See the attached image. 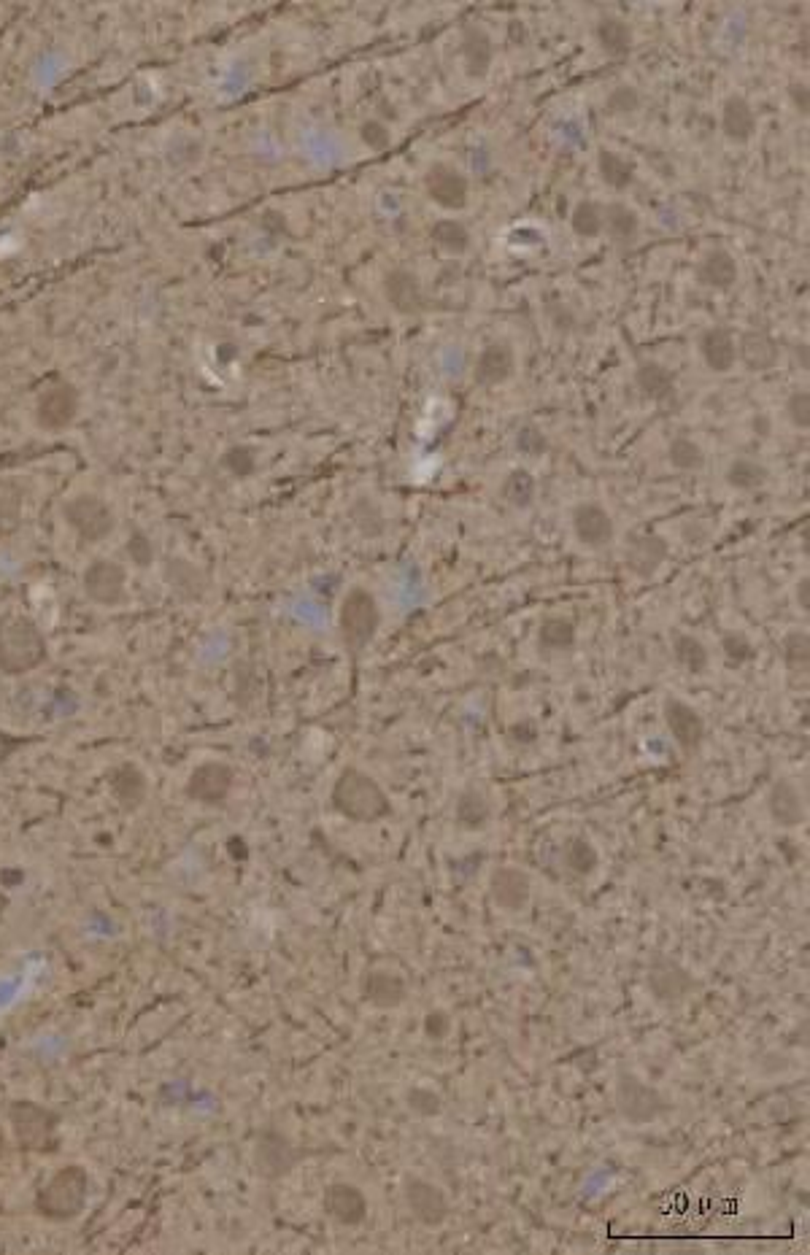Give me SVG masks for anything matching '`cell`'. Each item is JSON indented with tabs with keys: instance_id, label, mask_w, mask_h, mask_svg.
Returning <instances> with one entry per match:
<instances>
[{
	"instance_id": "cell-22",
	"label": "cell",
	"mask_w": 810,
	"mask_h": 1255,
	"mask_svg": "<svg viewBox=\"0 0 810 1255\" xmlns=\"http://www.w3.org/2000/svg\"><path fill=\"white\" fill-rule=\"evenodd\" d=\"M516 373V354L508 343H489L481 349L473 368V381L478 386H500L511 381Z\"/></svg>"
},
{
	"instance_id": "cell-58",
	"label": "cell",
	"mask_w": 810,
	"mask_h": 1255,
	"mask_svg": "<svg viewBox=\"0 0 810 1255\" xmlns=\"http://www.w3.org/2000/svg\"><path fill=\"white\" fill-rule=\"evenodd\" d=\"M794 600H797V605H800V608L805 610V613H808V610H810V581H808V578H802V581L797 583V589H794Z\"/></svg>"
},
{
	"instance_id": "cell-47",
	"label": "cell",
	"mask_w": 810,
	"mask_h": 1255,
	"mask_svg": "<svg viewBox=\"0 0 810 1255\" xmlns=\"http://www.w3.org/2000/svg\"><path fill=\"white\" fill-rule=\"evenodd\" d=\"M605 108H608L611 117H632L640 108V92L630 84H619L616 90L608 92Z\"/></svg>"
},
{
	"instance_id": "cell-48",
	"label": "cell",
	"mask_w": 810,
	"mask_h": 1255,
	"mask_svg": "<svg viewBox=\"0 0 810 1255\" xmlns=\"http://www.w3.org/2000/svg\"><path fill=\"white\" fill-rule=\"evenodd\" d=\"M405 1104H408V1110H414L416 1115H422V1118H432V1115H438L443 1110V1099L432 1088H424V1085H414L408 1094H405Z\"/></svg>"
},
{
	"instance_id": "cell-16",
	"label": "cell",
	"mask_w": 810,
	"mask_h": 1255,
	"mask_svg": "<svg viewBox=\"0 0 810 1255\" xmlns=\"http://www.w3.org/2000/svg\"><path fill=\"white\" fill-rule=\"evenodd\" d=\"M646 986L657 1002L678 1004L697 988V980L681 964H675L670 959H657L648 969Z\"/></svg>"
},
{
	"instance_id": "cell-15",
	"label": "cell",
	"mask_w": 810,
	"mask_h": 1255,
	"mask_svg": "<svg viewBox=\"0 0 810 1255\" xmlns=\"http://www.w3.org/2000/svg\"><path fill=\"white\" fill-rule=\"evenodd\" d=\"M662 716H665L667 729H670V735L678 743V748L689 753V756L697 753V748L705 740V721H702L700 713L689 702L678 700V697H667L665 705H662Z\"/></svg>"
},
{
	"instance_id": "cell-20",
	"label": "cell",
	"mask_w": 810,
	"mask_h": 1255,
	"mask_svg": "<svg viewBox=\"0 0 810 1255\" xmlns=\"http://www.w3.org/2000/svg\"><path fill=\"white\" fill-rule=\"evenodd\" d=\"M767 810L775 824L783 829H797L805 824L808 818V805H805V794L797 789L794 780H775L767 794Z\"/></svg>"
},
{
	"instance_id": "cell-42",
	"label": "cell",
	"mask_w": 810,
	"mask_h": 1255,
	"mask_svg": "<svg viewBox=\"0 0 810 1255\" xmlns=\"http://www.w3.org/2000/svg\"><path fill=\"white\" fill-rule=\"evenodd\" d=\"M430 238L435 241L438 249H443L446 254H465L470 249V230L459 219H438L435 225L430 227Z\"/></svg>"
},
{
	"instance_id": "cell-32",
	"label": "cell",
	"mask_w": 810,
	"mask_h": 1255,
	"mask_svg": "<svg viewBox=\"0 0 810 1255\" xmlns=\"http://www.w3.org/2000/svg\"><path fill=\"white\" fill-rule=\"evenodd\" d=\"M594 36H597V44L603 49L608 57H627L632 52V44H635V36H632V27L619 17H603L597 22V30H594Z\"/></svg>"
},
{
	"instance_id": "cell-7",
	"label": "cell",
	"mask_w": 810,
	"mask_h": 1255,
	"mask_svg": "<svg viewBox=\"0 0 810 1255\" xmlns=\"http://www.w3.org/2000/svg\"><path fill=\"white\" fill-rule=\"evenodd\" d=\"M63 516L68 527L79 535L81 543H103L117 527V516L103 497L90 492L73 494L63 505Z\"/></svg>"
},
{
	"instance_id": "cell-40",
	"label": "cell",
	"mask_w": 810,
	"mask_h": 1255,
	"mask_svg": "<svg viewBox=\"0 0 810 1255\" xmlns=\"http://www.w3.org/2000/svg\"><path fill=\"white\" fill-rule=\"evenodd\" d=\"M781 659H783V664H786V670H789V673L808 678L810 637L805 629H792V632H786V635H783Z\"/></svg>"
},
{
	"instance_id": "cell-26",
	"label": "cell",
	"mask_w": 810,
	"mask_h": 1255,
	"mask_svg": "<svg viewBox=\"0 0 810 1255\" xmlns=\"http://www.w3.org/2000/svg\"><path fill=\"white\" fill-rule=\"evenodd\" d=\"M700 354L702 362L708 365L713 373H729L738 362V346H735V335L727 327H711L700 335Z\"/></svg>"
},
{
	"instance_id": "cell-35",
	"label": "cell",
	"mask_w": 810,
	"mask_h": 1255,
	"mask_svg": "<svg viewBox=\"0 0 810 1255\" xmlns=\"http://www.w3.org/2000/svg\"><path fill=\"white\" fill-rule=\"evenodd\" d=\"M597 171H600V179L611 189H616V192L630 189L632 181H635V162L621 157L613 149H600V154H597Z\"/></svg>"
},
{
	"instance_id": "cell-27",
	"label": "cell",
	"mask_w": 810,
	"mask_h": 1255,
	"mask_svg": "<svg viewBox=\"0 0 810 1255\" xmlns=\"http://www.w3.org/2000/svg\"><path fill=\"white\" fill-rule=\"evenodd\" d=\"M738 359L751 373H765L778 365V343L762 330H748L740 335Z\"/></svg>"
},
{
	"instance_id": "cell-45",
	"label": "cell",
	"mask_w": 810,
	"mask_h": 1255,
	"mask_svg": "<svg viewBox=\"0 0 810 1255\" xmlns=\"http://www.w3.org/2000/svg\"><path fill=\"white\" fill-rule=\"evenodd\" d=\"M349 513H351V521H354V524L360 527L362 535H368V538L381 535L384 527H387L384 513H381V508H378L376 502L370 500V497H360V500L351 505Z\"/></svg>"
},
{
	"instance_id": "cell-46",
	"label": "cell",
	"mask_w": 810,
	"mask_h": 1255,
	"mask_svg": "<svg viewBox=\"0 0 810 1255\" xmlns=\"http://www.w3.org/2000/svg\"><path fill=\"white\" fill-rule=\"evenodd\" d=\"M513 446H516V451H519L522 457L538 459L549 451V438H546V432L540 430V427H535V424H524V427H519V432H516Z\"/></svg>"
},
{
	"instance_id": "cell-28",
	"label": "cell",
	"mask_w": 810,
	"mask_h": 1255,
	"mask_svg": "<svg viewBox=\"0 0 810 1255\" xmlns=\"http://www.w3.org/2000/svg\"><path fill=\"white\" fill-rule=\"evenodd\" d=\"M738 260L727 249H711L697 265V281L708 289H732L738 284Z\"/></svg>"
},
{
	"instance_id": "cell-55",
	"label": "cell",
	"mask_w": 810,
	"mask_h": 1255,
	"mask_svg": "<svg viewBox=\"0 0 810 1255\" xmlns=\"http://www.w3.org/2000/svg\"><path fill=\"white\" fill-rule=\"evenodd\" d=\"M36 743V737H22V735H11L6 729H0V767L9 762L11 756L19 751V748H25V745Z\"/></svg>"
},
{
	"instance_id": "cell-29",
	"label": "cell",
	"mask_w": 810,
	"mask_h": 1255,
	"mask_svg": "<svg viewBox=\"0 0 810 1255\" xmlns=\"http://www.w3.org/2000/svg\"><path fill=\"white\" fill-rule=\"evenodd\" d=\"M635 386H638L640 395L651 403H667L675 395V376L662 362L646 359L635 370Z\"/></svg>"
},
{
	"instance_id": "cell-17",
	"label": "cell",
	"mask_w": 810,
	"mask_h": 1255,
	"mask_svg": "<svg viewBox=\"0 0 810 1255\" xmlns=\"http://www.w3.org/2000/svg\"><path fill=\"white\" fill-rule=\"evenodd\" d=\"M489 899L505 913H519L532 899L530 875L519 867H497L489 878Z\"/></svg>"
},
{
	"instance_id": "cell-5",
	"label": "cell",
	"mask_w": 810,
	"mask_h": 1255,
	"mask_svg": "<svg viewBox=\"0 0 810 1255\" xmlns=\"http://www.w3.org/2000/svg\"><path fill=\"white\" fill-rule=\"evenodd\" d=\"M338 629L349 654L360 656L376 640L381 629V608H378L376 594L368 592L365 586L349 589L338 610Z\"/></svg>"
},
{
	"instance_id": "cell-12",
	"label": "cell",
	"mask_w": 810,
	"mask_h": 1255,
	"mask_svg": "<svg viewBox=\"0 0 810 1255\" xmlns=\"http://www.w3.org/2000/svg\"><path fill=\"white\" fill-rule=\"evenodd\" d=\"M79 413V392L68 381H54L41 392L36 403V422L44 430H65Z\"/></svg>"
},
{
	"instance_id": "cell-25",
	"label": "cell",
	"mask_w": 810,
	"mask_h": 1255,
	"mask_svg": "<svg viewBox=\"0 0 810 1255\" xmlns=\"http://www.w3.org/2000/svg\"><path fill=\"white\" fill-rule=\"evenodd\" d=\"M756 111L743 95H729L721 106V133L732 144H748L756 133Z\"/></svg>"
},
{
	"instance_id": "cell-33",
	"label": "cell",
	"mask_w": 810,
	"mask_h": 1255,
	"mask_svg": "<svg viewBox=\"0 0 810 1255\" xmlns=\"http://www.w3.org/2000/svg\"><path fill=\"white\" fill-rule=\"evenodd\" d=\"M673 656L675 662L692 675H705L708 667H711V651H708V646L702 643L700 637L686 635V632H678L673 637Z\"/></svg>"
},
{
	"instance_id": "cell-43",
	"label": "cell",
	"mask_w": 810,
	"mask_h": 1255,
	"mask_svg": "<svg viewBox=\"0 0 810 1255\" xmlns=\"http://www.w3.org/2000/svg\"><path fill=\"white\" fill-rule=\"evenodd\" d=\"M667 459H670V465L675 470H681V473H697L705 467L708 457H705V451L697 440L686 438V435H678V438L670 440V449H667Z\"/></svg>"
},
{
	"instance_id": "cell-14",
	"label": "cell",
	"mask_w": 810,
	"mask_h": 1255,
	"mask_svg": "<svg viewBox=\"0 0 810 1255\" xmlns=\"http://www.w3.org/2000/svg\"><path fill=\"white\" fill-rule=\"evenodd\" d=\"M424 189H427V195L435 206L446 208V211H462V208L468 206V195H470V184L468 179L457 171V168H451L446 162H435L430 165V171L424 176Z\"/></svg>"
},
{
	"instance_id": "cell-31",
	"label": "cell",
	"mask_w": 810,
	"mask_h": 1255,
	"mask_svg": "<svg viewBox=\"0 0 810 1255\" xmlns=\"http://www.w3.org/2000/svg\"><path fill=\"white\" fill-rule=\"evenodd\" d=\"M489 818H492V807H489V802H486V797L481 794V791L465 789L457 797V802H454V821H457L459 829H465V832H478V829H484V826L489 824Z\"/></svg>"
},
{
	"instance_id": "cell-11",
	"label": "cell",
	"mask_w": 810,
	"mask_h": 1255,
	"mask_svg": "<svg viewBox=\"0 0 810 1255\" xmlns=\"http://www.w3.org/2000/svg\"><path fill=\"white\" fill-rule=\"evenodd\" d=\"M81 586L95 605L111 608V605H119L125 600L127 570L114 559H95L81 575Z\"/></svg>"
},
{
	"instance_id": "cell-23",
	"label": "cell",
	"mask_w": 810,
	"mask_h": 1255,
	"mask_svg": "<svg viewBox=\"0 0 810 1255\" xmlns=\"http://www.w3.org/2000/svg\"><path fill=\"white\" fill-rule=\"evenodd\" d=\"M362 999L376 1010H397L408 999V983L395 972L373 969L362 978Z\"/></svg>"
},
{
	"instance_id": "cell-18",
	"label": "cell",
	"mask_w": 810,
	"mask_h": 1255,
	"mask_svg": "<svg viewBox=\"0 0 810 1255\" xmlns=\"http://www.w3.org/2000/svg\"><path fill=\"white\" fill-rule=\"evenodd\" d=\"M324 1212L346 1229L362 1226L368 1218V1196L351 1183H333L324 1191Z\"/></svg>"
},
{
	"instance_id": "cell-21",
	"label": "cell",
	"mask_w": 810,
	"mask_h": 1255,
	"mask_svg": "<svg viewBox=\"0 0 810 1255\" xmlns=\"http://www.w3.org/2000/svg\"><path fill=\"white\" fill-rule=\"evenodd\" d=\"M384 300L400 316H416L424 308V292L419 276L405 268L389 270L384 276Z\"/></svg>"
},
{
	"instance_id": "cell-52",
	"label": "cell",
	"mask_w": 810,
	"mask_h": 1255,
	"mask_svg": "<svg viewBox=\"0 0 810 1255\" xmlns=\"http://www.w3.org/2000/svg\"><path fill=\"white\" fill-rule=\"evenodd\" d=\"M721 651H724V656H727L732 664H746L756 656V648L748 643L746 637L735 635V632L721 635Z\"/></svg>"
},
{
	"instance_id": "cell-39",
	"label": "cell",
	"mask_w": 810,
	"mask_h": 1255,
	"mask_svg": "<svg viewBox=\"0 0 810 1255\" xmlns=\"http://www.w3.org/2000/svg\"><path fill=\"white\" fill-rule=\"evenodd\" d=\"M22 505H25V489L3 478L0 481V538H9L11 532H17L19 521H22Z\"/></svg>"
},
{
	"instance_id": "cell-49",
	"label": "cell",
	"mask_w": 810,
	"mask_h": 1255,
	"mask_svg": "<svg viewBox=\"0 0 810 1255\" xmlns=\"http://www.w3.org/2000/svg\"><path fill=\"white\" fill-rule=\"evenodd\" d=\"M222 465H225V470H230L235 478H249L254 470H257V451L249 449V446H233V449L225 451Z\"/></svg>"
},
{
	"instance_id": "cell-56",
	"label": "cell",
	"mask_w": 810,
	"mask_h": 1255,
	"mask_svg": "<svg viewBox=\"0 0 810 1255\" xmlns=\"http://www.w3.org/2000/svg\"><path fill=\"white\" fill-rule=\"evenodd\" d=\"M789 100H792L794 111L800 114V117H808L810 114V90L805 81H792L789 84Z\"/></svg>"
},
{
	"instance_id": "cell-13",
	"label": "cell",
	"mask_w": 810,
	"mask_h": 1255,
	"mask_svg": "<svg viewBox=\"0 0 810 1255\" xmlns=\"http://www.w3.org/2000/svg\"><path fill=\"white\" fill-rule=\"evenodd\" d=\"M570 524L578 543L592 551L608 548L616 538V521L600 502H578L570 513Z\"/></svg>"
},
{
	"instance_id": "cell-57",
	"label": "cell",
	"mask_w": 810,
	"mask_h": 1255,
	"mask_svg": "<svg viewBox=\"0 0 810 1255\" xmlns=\"http://www.w3.org/2000/svg\"><path fill=\"white\" fill-rule=\"evenodd\" d=\"M751 427H754L759 438H770L773 435V419L767 413H756L754 419H751Z\"/></svg>"
},
{
	"instance_id": "cell-30",
	"label": "cell",
	"mask_w": 810,
	"mask_h": 1255,
	"mask_svg": "<svg viewBox=\"0 0 810 1255\" xmlns=\"http://www.w3.org/2000/svg\"><path fill=\"white\" fill-rule=\"evenodd\" d=\"M108 786H111V794L117 797V802L125 810H135V807L141 805L146 799V778L144 772L133 767V764H122L117 770L111 772V778H108Z\"/></svg>"
},
{
	"instance_id": "cell-1",
	"label": "cell",
	"mask_w": 810,
	"mask_h": 1255,
	"mask_svg": "<svg viewBox=\"0 0 810 1255\" xmlns=\"http://www.w3.org/2000/svg\"><path fill=\"white\" fill-rule=\"evenodd\" d=\"M330 802L343 818H349L354 824H376L381 818L392 816L387 791L378 786L376 778H370L368 772L357 767H346L338 775Z\"/></svg>"
},
{
	"instance_id": "cell-2",
	"label": "cell",
	"mask_w": 810,
	"mask_h": 1255,
	"mask_svg": "<svg viewBox=\"0 0 810 1255\" xmlns=\"http://www.w3.org/2000/svg\"><path fill=\"white\" fill-rule=\"evenodd\" d=\"M46 656V637L36 627V621L25 616L0 619V673L11 678L33 673L46 662Z\"/></svg>"
},
{
	"instance_id": "cell-44",
	"label": "cell",
	"mask_w": 810,
	"mask_h": 1255,
	"mask_svg": "<svg viewBox=\"0 0 810 1255\" xmlns=\"http://www.w3.org/2000/svg\"><path fill=\"white\" fill-rule=\"evenodd\" d=\"M570 227L578 238H597L603 233V206L594 200H581L570 214Z\"/></svg>"
},
{
	"instance_id": "cell-36",
	"label": "cell",
	"mask_w": 810,
	"mask_h": 1255,
	"mask_svg": "<svg viewBox=\"0 0 810 1255\" xmlns=\"http://www.w3.org/2000/svg\"><path fill=\"white\" fill-rule=\"evenodd\" d=\"M573 646H576V624H573V621L562 619V616H549V619L540 621V629H538L540 651L559 654V651H570Z\"/></svg>"
},
{
	"instance_id": "cell-4",
	"label": "cell",
	"mask_w": 810,
	"mask_h": 1255,
	"mask_svg": "<svg viewBox=\"0 0 810 1255\" xmlns=\"http://www.w3.org/2000/svg\"><path fill=\"white\" fill-rule=\"evenodd\" d=\"M9 1123L14 1139L22 1153H54L57 1150V1129H60V1112L44 1104L17 1099L9 1104Z\"/></svg>"
},
{
	"instance_id": "cell-38",
	"label": "cell",
	"mask_w": 810,
	"mask_h": 1255,
	"mask_svg": "<svg viewBox=\"0 0 810 1255\" xmlns=\"http://www.w3.org/2000/svg\"><path fill=\"white\" fill-rule=\"evenodd\" d=\"M603 230H608L613 241L632 243L640 230V219L635 208L627 203H608L603 206Z\"/></svg>"
},
{
	"instance_id": "cell-54",
	"label": "cell",
	"mask_w": 810,
	"mask_h": 1255,
	"mask_svg": "<svg viewBox=\"0 0 810 1255\" xmlns=\"http://www.w3.org/2000/svg\"><path fill=\"white\" fill-rule=\"evenodd\" d=\"M449 1031H451L449 1013H443V1010H432V1013H427V1018H424V1034H427L430 1040H443Z\"/></svg>"
},
{
	"instance_id": "cell-34",
	"label": "cell",
	"mask_w": 810,
	"mask_h": 1255,
	"mask_svg": "<svg viewBox=\"0 0 810 1255\" xmlns=\"http://www.w3.org/2000/svg\"><path fill=\"white\" fill-rule=\"evenodd\" d=\"M724 478H727V486L738 489V492H756L770 481V470L759 459L740 457L729 462Z\"/></svg>"
},
{
	"instance_id": "cell-8",
	"label": "cell",
	"mask_w": 810,
	"mask_h": 1255,
	"mask_svg": "<svg viewBox=\"0 0 810 1255\" xmlns=\"http://www.w3.org/2000/svg\"><path fill=\"white\" fill-rule=\"evenodd\" d=\"M403 1202L408 1207V1212L414 1215V1220H419L427 1229H438V1226H443L449 1220L451 1207L446 1193L435 1183H430V1180H424V1177H405Z\"/></svg>"
},
{
	"instance_id": "cell-3",
	"label": "cell",
	"mask_w": 810,
	"mask_h": 1255,
	"mask_svg": "<svg viewBox=\"0 0 810 1255\" xmlns=\"http://www.w3.org/2000/svg\"><path fill=\"white\" fill-rule=\"evenodd\" d=\"M87 1196H90L87 1169L79 1164H68L63 1169H57L52 1180L36 1193L33 1207L41 1218L65 1223V1220L79 1218L81 1210L87 1207Z\"/></svg>"
},
{
	"instance_id": "cell-9",
	"label": "cell",
	"mask_w": 810,
	"mask_h": 1255,
	"mask_svg": "<svg viewBox=\"0 0 810 1255\" xmlns=\"http://www.w3.org/2000/svg\"><path fill=\"white\" fill-rule=\"evenodd\" d=\"M297 1161H300V1150L292 1145V1139L287 1134H281L276 1129H265L257 1137V1145H254V1166H257V1175L260 1177H265V1180H281V1177H287L295 1169Z\"/></svg>"
},
{
	"instance_id": "cell-51",
	"label": "cell",
	"mask_w": 810,
	"mask_h": 1255,
	"mask_svg": "<svg viewBox=\"0 0 810 1255\" xmlns=\"http://www.w3.org/2000/svg\"><path fill=\"white\" fill-rule=\"evenodd\" d=\"M360 141L373 152H384L392 146V133L384 119H365L360 125Z\"/></svg>"
},
{
	"instance_id": "cell-59",
	"label": "cell",
	"mask_w": 810,
	"mask_h": 1255,
	"mask_svg": "<svg viewBox=\"0 0 810 1255\" xmlns=\"http://www.w3.org/2000/svg\"><path fill=\"white\" fill-rule=\"evenodd\" d=\"M794 357H797V362L802 365V370H808V343H800V346L794 349Z\"/></svg>"
},
{
	"instance_id": "cell-10",
	"label": "cell",
	"mask_w": 810,
	"mask_h": 1255,
	"mask_svg": "<svg viewBox=\"0 0 810 1255\" xmlns=\"http://www.w3.org/2000/svg\"><path fill=\"white\" fill-rule=\"evenodd\" d=\"M235 786V770L225 762H203L189 772L187 797L206 807L225 805Z\"/></svg>"
},
{
	"instance_id": "cell-41",
	"label": "cell",
	"mask_w": 810,
	"mask_h": 1255,
	"mask_svg": "<svg viewBox=\"0 0 810 1255\" xmlns=\"http://www.w3.org/2000/svg\"><path fill=\"white\" fill-rule=\"evenodd\" d=\"M562 859H565V867L573 875L578 878H589L597 867H600V853L594 848L586 837H570L565 845V851H562Z\"/></svg>"
},
{
	"instance_id": "cell-37",
	"label": "cell",
	"mask_w": 810,
	"mask_h": 1255,
	"mask_svg": "<svg viewBox=\"0 0 810 1255\" xmlns=\"http://www.w3.org/2000/svg\"><path fill=\"white\" fill-rule=\"evenodd\" d=\"M500 494H503V500L516 508V511H527L532 508V502H535V494H538V481L532 476L530 470H524V467H516L511 470L508 476H505L503 486H500Z\"/></svg>"
},
{
	"instance_id": "cell-50",
	"label": "cell",
	"mask_w": 810,
	"mask_h": 1255,
	"mask_svg": "<svg viewBox=\"0 0 810 1255\" xmlns=\"http://www.w3.org/2000/svg\"><path fill=\"white\" fill-rule=\"evenodd\" d=\"M786 419L797 427V430H808L810 427V395L808 389H794L792 395L786 397L783 405Z\"/></svg>"
},
{
	"instance_id": "cell-6",
	"label": "cell",
	"mask_w": 810,
	"mask_h": 1255,
	"mask_svg": "<svg viewBox=\"0 0 810 1255\" xmlns=\"http://www.w3.org/2000/svg\"><path fill=\"white\" fill-rule=\"evenodd\" d=\"M613 1102H616L621 1118L632 1126H646V1123L657 1121L670 1110V1102L659 1088L648 1085L646 1080H640L630 1072H621L619 1080H616Z\"/></svg>"
},
{
	"instance_id": "cell-24",
	"label": "cell",
	"mask_w": 810,
	"mask_h": 1255,
	"mask_svg": "<svg viewBox=\"0 0 810 1255\" xmlns=\"http://www.w3.org/2000/svg\"><path fill=\"white\" fill-rule=\"evenodd\" d=\"M462 63L470 79H486L495 63V41L481 25H468L462 30Z\"/></svg>"
},
{
	"instance_id": "cell-53",
	"label": "cell",
	"mask_w": 810,
	"mask_h": 1255,
	"mask_svg": "<svg viewBox=\"0 0 810 1255\" xmlns=\"http://www.w3.org/2000/svg\"><path fill=\"white\" fill-rule=\"evenodd\" d=\"M125 551H127V556L133 559V565H138V567L152 565V559H154L152 540L146 538V532H141V529H133V535L127 538Z\"/></svg>"
},
{
	"instance_id": "cell-19",
	"label": "cell",
	"mask_w": 810,
	"mask_h": 1255,
	"mask_svg": "<svg viewBox=\"0 0 810 1255\" xmlns=\"http://www.w3.org/2000/svg\"><path fill=\"white\" fill-rule=\"evenodd\" d=\"M667 554H670V546L662 535H657V532H632L630 540H627L624 559H627V567L632 573L640 575V578H651L659 567L665 565Z\"/></svg>"
}]
</instances>
